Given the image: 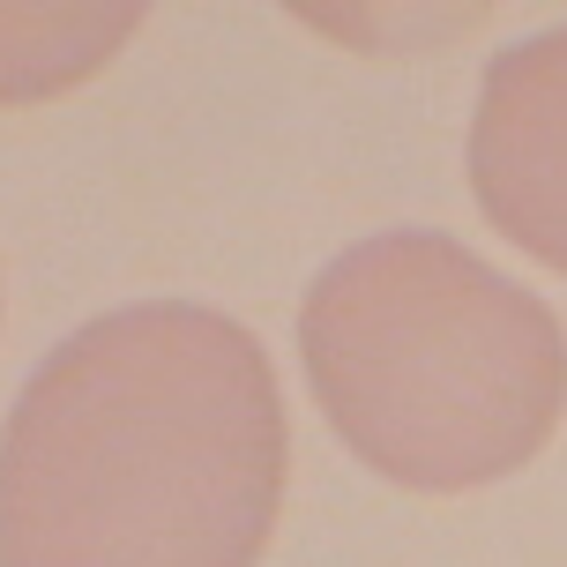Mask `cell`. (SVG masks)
I'll return each instance as SVG.
<instances>
[{"instance_id": "7a4b0ae2", "label": "cell", "mask_w": 567, "mask_h": 567, "mask_svg": "<svg viewBox=\"0 0 567 567\" xmlns=\"http://www.w3.org/2000/svg\"><path fill=\"white\" fill-rule=\"evenodd\" d=\"M299 367L329 433L403 493L501 485L567 419L560 313L425 225L373 231L313 269Z\"/></svg>"}, {"instance_id": "277c9868", "label": "cell", "mask_w": 567, "mask_h": 567, "mask_svg": "<svg viewBox=\"0 0 567 567\" xmlns=\"http://www.w3.org/2000/svg\"><path fill=\"white\" fill-rule=\"evenodd\" d=\"M142 23L135 0H0V113L83 90Z\"/></svg>"}, {"instance_id": "3957f363", "label": "cell", "mask_w": 567, "mask_h": 567, "mask_svg": "<svg viewBox=\"0 0 567 567\" xmlns=\"http://www.w3.org/2000/svg\"><path fill=\"white\" fill-rule=\"evenodd\" d=\"M463 172L485 225L567 277V23L485 60Z\"/></svg>"}, {"instance_id": "6da1fadb", "label": "cell", "mask_w": 567, "mask_h": 567, "mask_svg": "<svg viewBox=\"0 0 567 567\" xmlns=\"http://www.w3.org/2000/svg\"><path fill=\"white\" fill-rule=\"evenodd\" d=\"M291 478L277 367L202 299L60 337L0 419V567H261Z\"/></svg>"}]
</instances>
